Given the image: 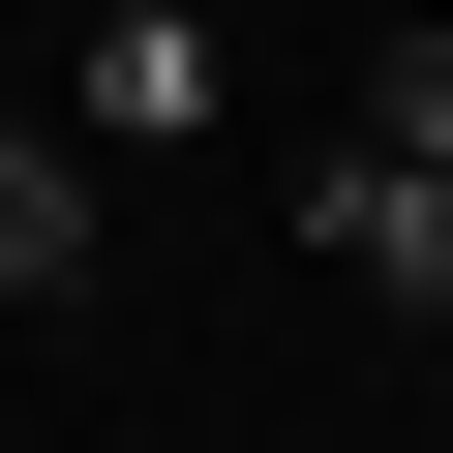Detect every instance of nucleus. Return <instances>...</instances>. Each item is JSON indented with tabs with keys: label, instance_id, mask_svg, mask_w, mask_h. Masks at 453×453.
<instances>
[{
	"label": "nucleus",
	"instance_id": "obj_1",
	"mask_svg": "<svg viewBox=\"0 0 453 453\" xmlns=\"http://www.w3.org/2000/svg\"><path fill=\"white\" fill-rule=\"evenodd\" d=\"M303 242H333L363 303H453V31H393V61H363V121L303 151Z\"/></svg>",
	"mask_w": 453,
	"mask_h": 453
},
{
	"label": "nucleus",
	"instance_id": "obj_2",
	"mask_svg": "<svg viewBox=\"0 0 453 453\" xmlns=\"http://www.w3.org/2000/svg\"><path fill=\"white\" fill-rule=\"evenodd\" d=\"M121 273V151L91 121H0V303H91Z\"/></svg>",
	"mask_w": 453,
	"mask_h": 453
},
{
	"label": "nucleus",
	"instance_id": "obj_3",
	"mask_svg": "<svg viewBox=\"0 0 453 453\" xmlns=\"http://www.w3.org/2000/svg\"><path fill=\"white\" fill-rule=\"evenodd\" d=\"M211 91H242V61H211L181 0H91V91H61V121H91V151H211Z\"/></svg>",
	"mask_w": 453,
	"mask_h": 453
}]
</instances>
